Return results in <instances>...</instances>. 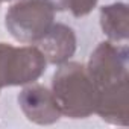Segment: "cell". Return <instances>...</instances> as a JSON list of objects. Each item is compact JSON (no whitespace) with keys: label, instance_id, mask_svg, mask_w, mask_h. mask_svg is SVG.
Masks as SVG:
<instances>
[{"label":"cell","instance_id":"ba28073f","mask_svg":"<svg viewBox=\"0 0 129 129\" xmlns=\"http://www.w3.org/2000/svg\"><path fill=\"white\" fill-rule=\"evenodd\" d=\"M100 26L103 34L112 43H126L129 38L127 5L115 2L100 8Z\"/></svg>","mask_w":129,"mask_h":129},{"label":"cell","instance_id":"9c48e42d","mask_svg":"<svg viewBox=\"0 0 129 129\" xmlns=\"http://www.w3.org/2000/svg\"><path fill=\"white\" fill-rule=\"evenodd\" d=\"M46 2L53 8V11H70L76 18H81L88 15L97 6L99 0H46Z\"/></svg>","mask_w":129,"mask_h":129},{"label":"cell","instance_id":"3957f363","mask_svg":"<svg viewBox=\"0 0 129 129\" xmlns=\"http://www.w3.org/2000/svg\"><path fill=\"white\" fill-rule=\"evenodd\" d=\"M85 67L97 93L127 85L129 49L126 44L102 41L90 55Z\"/></svg>","mask_w":129,"mask_h":129},{"label":"cell","instance_id":"7a4b0ae2","mask_svg":"<svg viewBox=\"0 0 129 129\" xmlns=\"http://www.w3.org/2000/svg\"><path fill=\"white\" fill-rule=\"evenodd\" d=\"M55 23V11L46 0H18L5 14V27L21 44H35Z\"/></svg>","mask_w":129,"mask_h":129},{"label":"cell","instance_id":"6da1fadb","mask_svg":"<svg viewBox=\"0 0 129 129\" xmlns=\"http://www.w3.org/2000/svg\"><path fill=\"white\" fill-rule=\"evenodd\" d=\"M52 94L61 114L70 118H87L94 114L99 96L87 67L72 61L61 64L53 73Z\"/></svg>","mask_w":129,"mask_h":129},{"label":"cell","instance_id":"277c9868","mask_svg":"<svg viewBox=\"0 0 129 129\" xmlns=\"http://www.w3.org/2000/svg\"><path fill=\"white\" fill-rule=\"evenodd\" d=\"M46 67L47 61L37 46L0 43V90L32 84L44 75Z\"/></svg>","mask_w":129,"mask_h":129},{"label":"cell","instance_id":"52a82bcc","mask_svg":"<svg viewBox=\"0 0 129 129\" xmlns=\"http://www.w3.org/2000/svg\"><path fill=\"white\" fill-rule=\"evenodd\" d=\"M94 112L103 121L109 124L127 126L129 123V88L127 85L99 93Z\"/></svg>","mask_w":129,"mask_h":129},{"label":"cell","instance_id":"30bf717a","mask_svg":"<svg viewBox=\"0 0 129 129\" xmlns=\"http://www.w3.org/2000/svg\"><path fill=\"white\" fill-rule=\"evenodd\" d=\"M2 2H12V0H2Z\"/></svg>","mask_w":129,"mask_h":129},{"label":"cell","instance_id":"8fae6325","mask_svg":"<svg viewBox=\"0 0 129 129\" xmlns=\"http://www.w3.org/2000/svg\"><path fill=\"white\" fill-rule=\"evenodd\" d=\"M2 3H3V2H2V0H0V5H2Z\"/></svg>","mask_w":129,"mask_h":129},{"label":"cell","instance_id":"8992f818","mask_svg":"<svg viewBox=\"0 0 129 129\" xmlns=\"http://www.w3.org/2000/svg\"><path fill=\"white\" fill-rule=\"evenodd\" d=\"M35 46L41 50L47 64L61 66L70 61V58L75 55L78 40L70 26L64 23H53L47 34L35 43Z\"/></svg>","mask_w":129,"mask_h":129},{"label":"cell","instance_id":"5b68a950","mask_svg":"<svg viewBox=\"0 0 129 129\" xmlns=\"http://www.w3.org/2000/svg\"><path fill=\"white\" fill-rule=\"evenodd\" d=\"M17 100L24 117L35 124H53L62 115L52 90L41 84H27L20 91Z\"/></svg>","mask_w":129,"mask_h":129}]
</instances>
